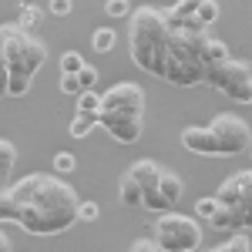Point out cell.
I'll use <instances>...</instances> for the list:
<instances>
[{"label": "cell", "mask_w": 252, "mask_h": 252, "mask_svg": "<svg viewBox=\"0 0 252 252\" xmlns=\"http://www.w3.org/2000/svg\"><path fill=\"white\" fill-rule=\"evenodd\" d=\"M145 121V91L125 81V84H115L101 94V111H97V121Z\"/></svg>", "instance_id": "obj_7"}, {"label": "cell", "mask_w": 252, "mask_h": 252, "mask_svg": "<svg viewBox=\"0 0 252 252\" xmlns=\"http://www.w3.org/2000/svg\"><path fill=\"white\" fill-rule=\"evenodd\" d=\"M182 192H185L182 178H178L175 172H168V168H161V175H158V185L152 189V192H145V195H141V209L165 215V212H172L175 205H178Z\"/></svg>", "instance_id": "obj_9"}, {"label": "cell", "mask_w": 252, "mask_h": 252, "mask_svg": "<svg viewBox=\"0 0 252 252\" xmlns=\"http://www.w3.org/2000/svg\"><path fill=\"white\" fill-rule=\"evenodd\" d=\"M165 44H168V20L165 10L158 7H141L131 14V61H135L141 71L161 78V58H165Z\"/></svg>", "instance_id": "obj_3"}, {"label": "cell", "mask_w": 252, "mask_h": 252, "mask_svg": "<svg viewBox=\"0 0 252 252\" xmlns=\"http://www.w3.org/2000/svg\"><path fill=\"white\" fill-rule=\"evenodd\" d=\"M125 175H128V178L135 182L138 189H141V195H145V192H152V189L158 185L161 165H158V161H152V158H138V161H135V165H131V168H128Z\"/></svg>", "instance_id": "obj_12"}, {"label": "cell", "mask_w": 252, "mask_h": 252, "mask_svg": "<svg viewBox=\"0 0 252 252\" xmlns=\"http://www.w3.org/2000/svg\"><path fill=\"white\" fill-rule=\"evenodd\" d=\"M209 252H252V242H249V235L235 232L229 242H222V246H215V249H209Z\"/></svg>", "instance_id": "obj_22"}, {"label": "cell", "mask_w": 252, "mask_h": 252, "mask_svg": "<svg viewBox=\"0 0 252 252\" xmlns=\"http://www.w3.org/2000/svg\"><path fill=\"white\" fill-rule=\"evenodd\" d=\"M0 97H3V88H0Z\"/></svg>", "instance_id": "obj_36"}, {"label": "cell", "mask_w": 252, "mask_h": 252, "mask_svg": "<svg viewBox=\"0 0 252 252\" xmlns=\"http://www.w3.org/2000/svg\"><path fill=\"white\" fill-rule=\"evenodd\" d=\"M182 145H185L192 155L219 158V148H215V138H212L209 128H185V131H182Z\"/></svg>", "instance_id": "obj_11"}, {"label": "cell", "mask_w": 252, "mask_h": 252, "mask_svg": "<svg viewBox=\"0 0 252 252\" xmlns=\"http://www.w3.org/2000/svg\"><path fill=\"white\" fill-rule=\"evenodd\" d=\"M252 195V168L249 172H235L229 175L225 182H222V189L215 192V198H219V205L222 209H235L242 198H249Z\"/></svg>", "instance_id": "obj_10"}, {"label": "cell", "mask_w": 252, "mask_h": 252, "mask_svg": "<svg viewBox=\"0 0 252 252\" xmlns=\"http://www.w3.org/2000/svg\"><path fill=\"white\" fill-rule=\"evenodd\" d=\"M209 40V31L198 20L185 24H168V44L161 58V78L165 84L175 88H192L205 84V64H202V47Z\"/></svg>", "instance_id": "obj_2"}, {"label": "cell", "mask_w": 252, "mask_h": 252, "mask_svg": "<svg viewBox=\"0 0 252 252\" xmlns=\"http://www.w3.org/2000/svg\"><path fill=\"white\" fill-rule=\"evenodd\" d=\"M40 17H44V14H40V7H31V3H24V7H20V27H24V31H27V27H37Z\"/></svg>", "instance_id": "obj_26"}, {"label": "cell", "mask_w": 252, "mask_h": 252, "mask_svg": "<svg viewBox=\"0 0 252 252\" xmlns=\"http://www.w3.org/2000/svg\"><path fill=\"white\" fill-rule=\"evenodd\" d=\"M54 17H67L71 14V0H51V7H47Z\"/></svg>", "instance_id": "obj_33"}, {"label": "cell", "mask_w": 252, "mask_h": 252, "mask_svg": "<svg viewBox=\"0 0 252 252\" xmlns=\"http://www.w3.org/2000/svg\"><path fill=\"white\" fill-rule=\"evenodd\" d=\"M205 84H212L219 94L235 104H252V64L246 61H225L205 71Z\"/></svg>", "instance_id": "obj_6"}, {"label": "cell", "mask_w": 252, "mask_h": 252, "mask_svg": "<svg viewBox=\"0 0 252 252\" xmlns=\"http://www.w3.org/2000/svg\"><path fill=\"white\" fill-rule=\"evenodd\" d=\"M104 14H108V17H128L131 7H128L125 0H108V3H104Z\"/></svg>", "instance_id": "obj_31"}, {"label": "cell", "mask_w": 252, "mask_h": 252, "mask_svg": "<svg viewBox=\"0 0 252 252\" xmlns=\"http://www.w3.org/2000/svg\"><path fill=\"white\" fill-rule=\"evenodd\" d=\"M97 111H101V94L84 91L78 97V118H97Z\"/></svg>", "instance_id": "obj_19"}, {"label": "cell", "mask_w": 252, "mask_h": 252, "mask_svg": "<svg viewBox=\"0 0 252 252\" xmlns=\"http://www.w3.org/2000/svg\"><path fill=\"white\" fill-rule=\"evenodd\" d=\"M97 212V202H78V222H94Z\"/></svg>", "instance_id": "obj_30"}, {"label": "cell", "mask_w": 252, "mask_h": 252, "mask_svg": "<svg viewBox=\"0 0 252 252\" xmlns=\"http://www.w3.org/2000/svg\"><path fill=\"white\" fill-rule=\"evenodd\" d=\"M94 125H97V118H78L74 115V121H71V138H88Z\"/></svg>", "instance_id": "obj_25"}, {"label": "cell", "mask_w": 252, "mask_h": 252, "mask_svg": "<svg viewBox=\"0 0 252 252\" xmlns=\"http://www.w3.org/2000/svg\"><path fill=\"white\" fill-rule=\"evenodd\" d=\"M31 81H34V78H24V74H7L3 94H10V97H24L27 91H31Z\"/></svg>", "instance_id": "obj_20"}, {"label": "cell", "mask_w": 252, "mask_h": 252, "mask_svg": "<svg viewBox=\"0 0 252 252\" xmlns=\"http://www.w3.org/2000/svg\"><path fill=\"white\" fill-rule=\"evenodd\" d=\"M3 192H7V189H0V195H3Z\"/></svg>", "instance_id": "obj_37"}, {"label": "cell", "mask_w": 252, "mask_h": 252, "mask_svg": "<svg viewBox=\"0 0 252 252\" xmlns=\"http://www.w3.org/2000/svg\"><path fill=\"white\" fill-rule=\"evenodd\" d=\"M47 61V47L20 24L0 27V88L7 84V74L34 78Z\"/></svg>", "instance_id": "obj_4"}, {"label": "cell", "mask_w": 252, "mask_h": 252, "mask_svg": "<svg viewBox=\"0 0 252 252\" xmlns=\"http://www.w3.org/2000/svg\"><path fill=\"white\" fill-rule=\"evenodd\" d=\"M209 131L215 138L219 158H232V155H242V152L252 148V131L239 115H219L209 125Z\"/></svg>", "instance_id": "obj_8"}, {"label": "cell", "mask_w": 252, "mask_h": 252, "mask_svg": "<svg viewBox=\"0 0 252 252\" xmlns=\"http://www.w3.org/2000/svg\"><path fill=\"white\" fill-rule=\"evenodd\" d=\"M118 202L125 209H141V189H138L128 175H121V182H118Z\"/></svg>", "instance_id": "obj_16"}, {"label": "cell", "mask_w": 252, "mask_h": 252, "mask_svg": "<svg viewBox=\"0 0 252 252\" xmlns=\"http://www.w3.org/2000/svg\"><path fill=\"white\" fill-rule=\"evenodd\" d=\"M215 212H219V198H215V195H205V198L195 202V219H205V222H209Z\"/></svg>", "instance_id": "obj_24"}, {"label": "cell", "mask_w": 252, "mask_h": 252, "mask_svg": "<svg viewBox=\"0 0 252 252\" xmlns=\"http://www.w3.org/2000/svg\"><path fill=\"white\" fill-rule=\"evenodd\" d=\"M14 165H17V148H14V141L0 138V189H10V172H14Z\"/></svg>", "instance_id": "obj_15"}, {"label": "cell", "mask_w": 252, "mask_h": 252, "mask_svg": "<svg viewBox=\"0 0 252 252\" xmlns=\"http://www.w3.org/2000/svg\"><path fill=\"white\" fill-rule=\"evenodd\" d=\"M209 225H212L215 232H235V219H232V212H229V209H222V205H219V212L209 219Z\"/></svg>", "instance_id": "obj_23"}, {"label": "cell", "mask_w": 252, "mask_h": 252, "mask_svg": "<svg viewBox=\"0 0 252 252\" xmlns=\"http://www.w3.org/2000/svg\"><path fill=\"white\" fill-rule=\"evenodd\" d=\"M108 135L115 138L118 145H135L138 138H141V131H145V121H97Z\"/></svg>", "instance_id": "obj_13"}, {"label": "cell", "mask_w": 252, "mask_h": 252, "mask_svg": "<svg viewBox=\"0 0 252 252\" xmlns=\"http://www.w3.org/2000/svg\"><path fill=\"white\" fill-rule=\"evenodd\" d=\"M7 198L14 202V222L31 235H61L78 222V192L64 185L58 175H24Z\"/></svg>", "instance_id": "obj_1"}, {"label": "cell", "mask_w": 252, "mask_h": 252, "mask_svg": "<svg viewBox=\"0 0 252 252\" xmlns=\"http://www.w3.org/2000/svg\"><path fill=\"white\" fill-rule=\"evenodd\" d=\"M225 61H232V54H229V44L209 34L205 47H202V64H205V71H209V67H219V64H225Z\"/></svg>", "instance_id": "obj_14"}, {"label": "cell", "mask_w": 252, "mask_h": 252, "mask_svg": "<svg viewBox=\"0 0 252 252\" xmlns=\"http://www.w3.org/2000/svg\"><path fill=\"white\" fill-rule=\"evenodd\" d=\"M219 14H222V10H219V3H215V0H198V7H195V20H198L205 31L219 20Z\"/></svg>", "instance_id": "obj_17"}, {"label": "cell", "mask_w": 252, "mask_h": 252, "mask_svg": "<svg viewBox=\"0 0 252 252\" xmlns=\"http://www.w3.org/2000/svg\"><path fill=\"white\" fill-rule=\"evenodd\" d=\"M54 168H58V172H74V168H78V158L71 155V152H58V155H54Z\"/></svg>", "instance_id": "obj_28"}, {"label": "cell", "mask_w": 252, "mask_h": 252, "mask_svg": "<svg viewBox=\"0 0 252 252\" xmlns=\"http://www.w3.org/2000/svg\"><path fill=\"white\" fill-rule=\"evenodd\" d=\"M0 252H10V239H7L3 232H0Z\"/></svg>", "instance_id": "obj_35"}, {"label": "cell", "mask_w": 252, "mask_h": 252, "mask_svg": "<svg viewBox=\"0 0 252 252\" xmlns=\"http://www.w3.org/2000/svg\"><path fill=\"white\" fill-rule=\"evenodd\" d=\"M91 44H94V51H97V54H108V51H115L118 34L111 31V27H97V31H94V37H91Z\"/></svg>", "instance_id": "obj_18"}, {"label": "cell", "mask_w": 252, "mask_h": 252, "mask_svg": "<svg viewBox=\"0 0 252 252\" xmlns=\"http://www.w3.org/2000/svg\"><path fill=\"white\" fill-rule=\"evenodd\" d=\"M78 81H81V91H91V88L97 84V67L84 64V67H81V74H78Z\"/></svg>", "instance_id": "obj_29"}, {"label": "cell", "mask_w": 252, "mask_h": 252, "mask_svg": "<svg viewBox=\"0 0 252 252\" xmlns=\"http://www.w3.org/2000/svg\"><path fill=\"white\" fill-rule=\"evenodd\" d=\"M0 222H14V202L7 198V192L0 195Z\"/></svg>", "instance_id": "obj_32"}, {"label": "cell", "mask_w": 252, "mask_h": 252, "mask_svg": "<svg viewBox=\"0 0 252 252\" xmlns=\"http://www.w3.org/2000/svg\"><path fill=\"white\" fill-rule=\"evenodd\" d=\"M61 94H74V97H81L84 91H81V81L74 78V74H61Z\"/></svg>", "instance_id": "obj_27"}, {"label": "cell", "mask_w": 252, "mask_h": 252, "mask_svg": "<svg viewBox=\"0 0 252 252\" xmlns=\"http://www.w3.org/2000/svg\"><path fill=\"white\" fill-rule=\"evenodd\" d=\"M128 252H161V249L155 246V239H138V242H131Z\"/></svg>", "instance_id": "obj_34"}, {"label": "cell", "mask_w": 252, "mask_h": 252, "mask_svg": "<svg viewBox=\"0 0 252 252\" xmlns=\"http://www.w3.org/2000/svg\"><path fill=\"white\" fill-rule=\"evenodd\" d=\"M84 64H88V61L81 58L78 51H64V54H61V74H74V78H78Z\"/></svg>", "instance_id": "obj_21"}, {"label": "cell", "mask_w": 252, "mask_h": 252, "mask_svg": "<svg viewBox=\"0 0 252 252\" xmlns=\"http://www.w3.org/2000/svg\"><path fill=\"white\" fill-rule=\"evenodd\" d=\"M155 246L161 252H195L202 246V229L192 215L165 212L155 222Z\"/></svg>", "instance_id": "obj_5"}]
</instances>
